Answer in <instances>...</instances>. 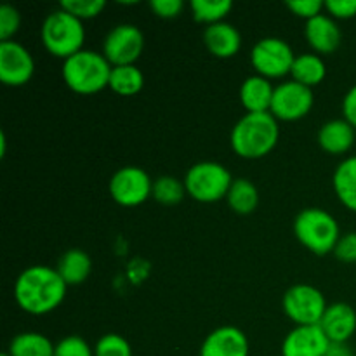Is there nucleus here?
Here are the masks:
<instances>
[{
	"label": "nucleus",
	"instance_id": "obj_1",
	"mask_svg": "<svg viewBox=\"0 0 356 356\" xmlns=\"http://www.w3.org/2000/svg\"><path fill=\"white\" fill-rule=\"evenodd\" d=\"M66 282L56 268L30 266L17 277L14 298L30 315H45L58 308L66 296Z\"/></svg>",
	"mask_w": 356,
	"mask_h": 356
},
{
	"label": "nucleus",
	"instance_id": "obj_2",
	"mask_svg": "<svg viewBox=\"0 0 356 356\" xmlns=\"http://www.w3.org/2000/svg\"><path fill=\"white\" fill-rule=\"evenodd\" d=\"M280 129L270 111L247 113L232 131V148L242 159H261L277 146Z\"/></svg>",
	"mask_w": 356,
	"mask_h": 356
},
{
	"label": "nucleus",
	"instance_id": "obj_3",
	"mask_svg": "<svg viewBox=\"0 0 356 356\" xmlns=\"http://www.w3.org/2000/svg\"><path fill=\"white\" fill-rule=\"evenodd\" d=\"M111 68L104 54L82 49L63 63V79L79 94H96L110 83Z\"/></svg>",
	"mask_w": 356,
	"mask_h": 356
},
{
	"label": "nucleus",
	"instance_id": "obj_4",
	"mask_svg": "<svg viewBox=\"0 0 356 356\" xmlns=\"http://www.w3.org/2000/svg\"><path fill=\"white\" fill-rule=\"evenodd\" d=\"M294 233L299 242L316 256L334 252L339 242V225L323 209H305L294 221Z\"/></svg>",
	"mask_w": 356,
	"mask_h": 356
},
{
	"label": "nucleus",
	"instance_id": "obj_5",
	"mask_svg": "<svg viewBox=\"0 0 356 356\" xmlns=\"http://www.w3.org/2000/svg\"><path fill=\"white\" fill-rule=\"evenodd\" d=\"M42 42L56 58L68 59L82 51L86 30L79 17L59 9L49 14L42 24Z\"/></svg>",
	"mask_w": 356,
	"mask_h": 356
},
{
	"label": "nucleus",
	"instance_id": "obj_6",
	"mask_svg": "<svg viewBox=\"0 0 356 356\" xmlns=\"http://www.w3.org/2000/svg\"><path fill=\"white\" fill-rule=\"evenodd\" d=\"M232 184L233 179L229 170L218 162L195 163L184 177L186 193L191 195L195 200L205 202V204L228 197Z\"/></svg>",
	"mask_w": 356,
	"mask_h": 356
},
{
	"label": "nucleus",
	"instance_id": "obj_7",
	"mask_svg": "<svg viewBox=\"0 0 356 356\" xmlns=\"http://www.w3.org/2000/svg\"><path fill=\"white\" fill-rule=\"evenodd\" d=\"M327 302L322 292L312 285H294L284 296V312L296 325H320Z\"/></svg>",
	"mask_w": 356,
	"mask_h": 356
},
{
	"label": "nucleus",
	"instance_id": "obj_8",
	"mask_svg": "<svg viewBox=\"0 0 356 356\" xmlns=\"http://www.w3.org/2000/svg\"><path fill=\"white\" fill-rule=\"evenodd\" d=\"M294 52L285 40L277 37H268L257 42L250 54L252 66L264 79H278L291 73L294 65Z\"/></svg>",
	"mask_w": 356,
	"mask_h": 356
},
{
	"label": "nucleus",
	"instance_id": "obj_9",
	"mask_svg": "<svg viewBox=\"0 0 356 356\" xmlns=\"http://www.w3.org/2000/svg\"><path fill=\"white\" fill-rule=\"evenodd\" d=\"M145 47L141 30L134 24H118L108 33L103 45L104 58L111 66L134 65Z\"/></svg>",
	"mask_w": 356,
	"mask_h": 356
},
{
	"label": "nucleus",
	"instance_id": "obj_10",
	"mask_svg": "<svg viewBox=\"0 0 356 356\" xmlns=\"http://www.w3.org/2000/svg\"><path fill=\"white\" fill-rule=\"evenodd\" d=\"M110 193L117 204L136 207L153 195V183L148 174L139 167H124L111 177Z\"/></svg>",
	"mask_w": 356,
	"mask_h": 356
},
{
	"label": "nucleus",
	"instance_id": "obj_11",
	"mask_svg": "<svg viewBox=\"0 0 356 356\" xmlns=\"http://www.w3.org/2000/svg\"><path fill=\"white\" fill-rule=\"evenodd\" d=\"M312 106V89L296 80H289L275 87L270 113L280 120H299L309 113Z\"/></svg>",
	"mask_w": 356,
	"mask_h": 356
},
{
	"label": "nucleus",
	"instance_id": "obj_12",
	"mask_svg": "<svg viewBox=\"0 0 356 356\" xmlns=\"http://www.w3.org/2000/svg\"><path fill=\"white\" fill-rule=\"evenodd\" d=\"M35 63L26 47L14 40L0 42V80L10 87L28 83L33 76Z\"/></svg>",
	"mask_w": 356,
	"mask_h": 356
},
{
	"label": "nucleus",
	"instance_id": "obj_13",
	"mask_svg": "<svg viewBox=\"0 0 356 356\" xmlns=\"http://www.w3.org/2000/svg\"><path fill=\"white\" fill-rule=\"evenodd\" d=\"M329 344L320 325H299L284 339L282 356H325Z\"/></svg>",
	"mask_w": 356,
	"mask_h": 356
},
{
	"label": "nucleus",
	"instance_id": "obj_14",
	"mask_svg": "<svg viewBox=\"0 0 356 356\" xmlns=\"http://www.w3.org/2000/svg\"><path fill=\"white\" fill-rule=\"evenodd\" d=\"M200 356H249V339L236 327H219L205 337Z\"/></svg>",
	"mask_w": 356,
	"mask_h": 356
},
{
	"label": "nucleus",
	"instance_id": "obj_15",
	"mask_svg": "<svg viewBox=\"0 0 356 356\" xmlns=\"http://www.w3.org/2000/svg\"><path fill=\"white\" fill-rule=\"evenodd\" d=\"M323 334L332 343H348L356 330V313L346 302L327 306L325 315L320 322Z\"/></svg>",
	"mask_w": 356,
	"mask_h": 356
},
{
	"label": "nucleus",
	"instance_id": "obj_16",
	"mask_svg": "<svg viewBox=\"0 0 356 356\" xmlns=\"http://www.w3.org/2000/svg\"><path fill=\"white\" fill-rule=\"evenodd\" d=\"M306 38L309 45L320 54H329L334 52L341 44V30L336 21L325 14L312 17L306 23Z\"/></svg>",
	"mask_w": 356,
	"mask_h": 356
},
{
	"label": "nucleus",
	"instance_id": "obj_17",
	"mask_svg": "<svg viewBox=\"0 0 356 356\" xmlns=\"http://www.w3.org/2000/svg\"><path fill=\"white\" fill-rule=\"evenodd\" d=\"M204 42L209 51L218 58H232L240 51L242 37L233 24L221 21L207 26L204 33Z\"/></svg>",
	"mask_w": 356,
	"mask_h": 356
},
{
	"label": "nucleus",
	"instance_id": "obj_18",
	"mask_svg": "<svg viewBox=\"0 0 356 356\" xmlns=\"http://www.w3.org/2000/svg\"><path fill=\"white\" fill-rule=\"evenodd\" d=\"M318 143L323 152L330 155H343L353 146L355 127L346 120L327 122L318 132Z\"/></svg>",
	"mask_w": 356,
	"mask_h": 356
},
{
	"label": "nucleus",
	"instance_id": "obj_19",
	"mask_svg": "<svg viewBox=\"0 0 356 356\" xmlns=\"http://www.w3.org/2000/svg\"><path fill=\"white\" fill-rule=\"evenodd\" d=\"M273 92L275 89L271 87L270 80L261 75H254L242 83L240 99L249 113H264L270 111Z\"/></svg>",
	"mask_w": 356,
	"mask_h": 356
},
{
	"label": "nucleus",
	"instance_id": "obj_20",
	"mask_svg": "<svg viewBox=\"0 0 356 356\" xmlns=\"http://www.w3.org/2000/svg\"><path fill=\"white\" fill-rule=\"evenodd\" d=\"M90 268H92L90 257L83 250L72 249L63 254L56 270L66 282V285H79L87 280Z\"/></svg>",
	"mask_w": 356,
	"mask_h": 356
},
{
	"label": "nucleus",
	"instance_id": "obj_21",
	"mask_svg": "<svg viewBox=\"0 0 356 356\" xmlns=\"http://www.w3.org/2000/svg\"><path fill=\"white\" fill-rule=\"evenodd\" d=\"M334 191L348 209L356 212V155L343 160L334 172Z\"/></svg>",
	"mask_w": 356,
	"mask_h": 356
},
{
	"label": "nucleus",
	"instance_id": "obj_22",
	"mask_svg": "<svg viewBox=\"0 0 356 356\" xmlns=\"http://www.w3.org/2000/svg\"><path fill=\"white\" fill-rule=\"evenodd\" d=\"M292 80L302 83V86L309 87L318 86L323 79H325V63L322 58L316 54H301L296 56L294 65H292Z\"/></svg>",
	"mask_w": 356,
	"mask_h": 356
},
{
	"label": "nucleus",
	"instance_id": "obj_23",
	"mask_svg": "<svg viewBox=\"0 0 356 356\" xmlns=\"http://www.w3.org/2000/svg\"><path fill=\"white\" fill-rule=\"evenodd\" d=\"M56 346L38 332H23L10 341V356H54Z\"/></svg>",
	"mask_w": 356,
	"mask_h": 356
},
{
	"label": "nucleus",
	"instance_id": "obj_24",
	"mask_svg": "<svg viewBox=\"0 0 356 356\" xmlns=\"http://www.w3.org/2000/svg\"><path fill=\"white\" fill-rule=\"evenodd\" d=\"M143 73L134 65L125 66H113L110 75V83L108 87L115 90L120 96H134L143 89Z\"/></svg>",
	"mask_w": 356,
	"mask_h": 356
},
{
	"label": "nucleus",
	"instance_id": "obj_25",
	"mask_svg": "<svg viewBox=\"0 0 356 356\" xmlns=\"http://www.w3.org/2000/svg\"><path fill=\"white\" fill-rule=\"evenodd\" d=\"M226 198L236 214H250L259 204V193L249 179H233Z\"/></svg>",
	"mask_w": 356,
	"mask_h": 356
},
{
	"label": "nucleus",
	"instance_id": "obj_26",
	"mask_svg": "<svg viewBox=\"0 0 356 356\" xmlns=\"http://www.w3.org/2000/svg\"><path fill=\"white\" fill-rule=\"evenodd\" d=\"M190 6L195 19L207 23L209 26L221 23L233 9L232 0H191Z\"/></svg>",
	"mask_w": 356,
	"mask_h": 356
},
{
	"label": "nucleus",
	"instance_id": "obj_27",
	"mask_svg": "<svg viewBox=\"0 0 356 356\" xmlns=\"http://www.w3.org/2000/svg\"><path fill=\"white\" fill-rule=\"evenodd\" d=\"M186 188L184 183L172 176H162L153 183V197L163 205H176L183 200Z\"/></svg>",
	"mask_w": 356,
	"mask_h": 356
},
{
	"label": "nucleus",
	"instance_id": "obj_28",
	"mask_svg": "<svg viewBox=\"0 0 356 356\" xmlns=\"http://www.w3.org/2000/svg\"><path fill=\"white\" fill-rule=\"evenodd\" d=\"M104 7H106L104 0H63L61 2V9L79 17L80 21L99 16Z\"/></svg>",
	"mask_w": 356,
	"mask_h": 356
},
{
	"label": "nucleus",
	"instance_id": "obj_29",
	"mask_svg": "<svg viewBox=\"0 0 356 356\" xmlns=\"http://www.w3.org/2000/svg\"><path fill=\"white\" fill-rule=\"evenodd\" d=\"M94 356H132V350L122 336L106 334L94 346Z\"/></svg>",
	"mask_w": 356,
	"mask_h": 356
},
{
	"label": "nucleus",
	"instance_id": "obj_30",
	"mask_svg": "<svg viewBox=\"0 0 356 356\" xmlns=\"http://www.w3.org/2000/svg\"><path fill=\"white\" fill-rule=\"evenodd\" d=\"M54 356H94V350L79 336H70L56 344Z\"/></svg>",
	"mask_w": 356,
	"mask_h": 356
},
{
	"label": "nucleus",
	"instance_id": "obj_31",
	"mask_svg": "<svg viewBox=\"0 0 356 356\" xmlns=\"http://www.w3.org/2000/svg\"><path fill=\"white\" fill-rule=\"evenodd\" d=\"M19 24L21 16L17 13V9H14L9 3H3L0 7V40H10V37L19 30Z\"/></svg>",
	"mask_w": 356,
	"mask_h": 356
},
{
	"label": "nucleus",
	"instance_id": "obj_32",
	"mask_svg": "<svg viewBox=\"0 0 356 356\" xmlns=\"http://www.w3.org/2000/svg\"><path fill=\"white\" fill-rule=\"evenodd\" d=\"M334 254L343 263H356V233H346L339 238Z\"/></svg>",
	"mask_w": 356,
	"mask_h": 356
},
{
	"label": "nucleus",
	"instance_id": "obj_33",
	"mask_svg": "<svg viewBox=\"0 0 356 356\" xmlns=\"http://www.w3.org/2000/svg\"><path fill=\"white\" fill-rule=\"evenodd\" d=\"M287 7L299 17L312 19V17L318 16L320 10L325 7V2L322 0H292V2H287Z\"/></svg>",
	"mask_w": 356,
	"mask_h": 356
},
{
	"label": "nucleus",
	"instance_id": "obj_34",
	"mask_svg": "<svg viewBox=\"0 0 356 356\" xmlns=\"http://www.w3.org/2000/svg\"><path fill=\"white\" fill-rule=\"evenodd\" d=\"M149 7H152L156 16L170 19V17H176L183 10V0H152Z\"/></svg>",
	"mask_w": 356,
	"mask_h": 356
},
{
	"label": "nucleus",
	"instance_id": "obj_35",
	"mask_svg": "<svg viewBox=\"0 0 356 356\" xmlns=\"http://www.w3.org/2000/svg\"><path fill=\"white\" fill-rule=\"evenodd\" d=\"M325 9L334 17L346 19V17L356 16V0H327Z\"/></svg>",
	"mask_w": 356,
	"mask_h": 356
},
{
	"label": "nucleus",
	"instance_id": "obj_36",
	"mask_svg": "<svg viewBox=\"0 0 356 356\" xmlns=\"http://www.w3.org/2000/svg\"><path fill=\"white\" fill-rule=\"evenodd\" d=\"M343 113L344 120H346L348 124L353 125V127H356V86L351 87V89L348 90L346 96H344Z\"/></svg>",
	"mask_w": 356,
	"mask_h": 356
},
{
	"label": "nucleus",
	"instance_id": "obj_37",
	"mask_svg": "<svg viewBox=\"0 0 356 356\" xmlns=\"http://www.w3.org/2000/svg\"><path fill=\"white\" fill-rule=\"evenodd\" d=\"M348 353H351L350 348H348V343H332V341H330L329 350H327L325 356H344Z\"/></svg>",
	"mask_w": 356,
	"mask_h": 356
},
{
	"label": "nucleus",
	"instance_id": "obj_38",
	"mask_svg": "<svg viewBox=\"0 0 356 356\" xmlns=\"http://www.w3.org/2000/svg\"><path fill=\"white\" fill-rule=\"evenodd\" d=\"M0 356H10V355H9V353H2Z\"/></svg>",
	"mask_w": 356,
	"mask_h": 356
},
{
	"label": "nucleus",
	"instance_id": "obj_39",
	"mask_svg": "<svg viewBox=\"0 0 356 356\" xmlns=\"http://www.w3.org/2000/svg\"><path fill=\"white\" fill-rule=\"evenodd\" d=\"M344 356H356V355H353V353H348V355H344Z\"/></svg>",
	"mask_w": 356,
	"mask_h": 356
}]
</instances>
